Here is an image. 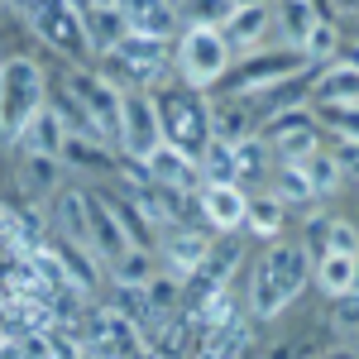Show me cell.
I'll use <instances>...</instances> for the list:
<instances>
[{
	"mask_svg": "<svg viewBox=\"0 0 359 359\" xmlns=\"http://www.w3.org/2000/svg\"><path fill=\"white\" fill-rule=\"evenodd\" d=\"M311 283V249L302 240H278L264 249L249 283V321H278Z\"/></svg>",
	"mask_w": 359,
	"mask_h": 359,
	"instance_id": "obj_1",
	"label": "cell"
},
{
	"mask_svg": "<svg viewBox=\"0 0 359 359\" xmlns=\"http://www.w3.org/2000/svg\"><path fill=\"white\" fill-rule=\"evenodd\" d=\"M43 111V67L29 57L0 62V139H20L34 115Z\"/></svg>",
	"mask_w": 359,
	"mask_h": 359,
	"instance_id": "obj_2",
	"label": "cell"
},
{
	"mask_svg": "<svg viewBox=\"0 0 359 359\" xmlns=\"http://www.w3.org/2000/svg\"><path fill=\"white\" fill-rule=\"evenodd\" d=\"M154 111H158V130H163V144L172 149H182L187 158H201V149H206V101H201V91L192 86H172L168 96L154 101Z\"/></svg>",
	"mask_w": 359,
	"mask_h": 359,
	"instance_id": "obj_3",
	"label": "cell"
},
{
	"mask_svg": "<svg viewBox=\"0 0 359 359\" xmlns=\"http://www.w3.org/2000/svg\"><path fill=\"white\" fill-rule=\"evenodd\" d=\"M77 340H82L86 359H139L144 355V340L139 331L115 311V306H101V311H82L77 321Z\"/></svg>",
	"mask_w": 359,
	"mask_h": 359,
	"instance_id": "obj_4",
	"label": "cell"
},
{
	"mask_svg": "<svg viewBox=\"0 0 359 359\" xmlns=\"http://www.w3.org/2000/svg\"><path fill=\"white\" fill-rule=\"evenodd\" d=\"M225 62H230V48L216 29H187L182 34V48H177V67H182V86H216L225 77Z\"/></svg>",
	"mask_w": 359,
	"mask_h": 359,
	"instance_id": "obj_5",
	"label": "cell"
},
{
	"mask_svg": "<svg viewBox=\"0 0 359 359\" xmlns=\"http://www.w3.org/2000/svg\"><path fill=\"white\" fill-rule=\"evenodd\" d=\"M115 139H120V149H125L135 163H144V158L163 144L154 96H144V91H120V125H115Z\"/></svg>",
	"mask_w": 359,
	"mask_h": 359,
	"instance_id": "obj_6",
	"label": "cell"
},
{
	"mask_svg": "<svg viewBox=\"0 0 359 359\" xmlns=\"http://www.w3.org/2000/svg\"><path fill=\"white\" fill-rule=\"evenodd\" d=\"M125 72V82L130 91H144V86L154 82V77H163L168 67V39H144V34H125L120 43H115L111 53H106Z\"/></svg>",
	"mask_w": 359,
	"mask_h": 359,
	"instance_id": "obj_7",
	"label": "cell"
},
{
	"mask_svg": "<svg viewBox=\"0 0 359 359\" xmlns=\"http://www.w3.org/2000/svg\"><path fill=\"white\" fill-rule=\"evenodd\" d=\"M306 67H311V62H306L302 53H254L245 67L230 77V96H235V101L259 96V91H269V86L287 82V77H302Z\"/></svg>",
	"mask_w": 359,
	"mask_h": 359,
	"instance_id": "obj_8",
	"label": "cell"
},
{
	"mask_svg": "<svg viewBox=\"0 0 359 359\" xmlns=\"http://www.w3.org/2000/svg\"><path fill=\"white\" fill-rule=\"evenodd\" d=\"M67 96L86 111V120L101 130V139H115L120 125V91L101 72H67Z\"/></svg>",
	"mask_w": 359,
	"mask_h": 359,
	"instance_id": "obj_9",
	"label": "cell"
},
{
	"mask_svg": "<svg viewBox=\"0 0 359 359\" xmlns=\"http://www.w3.org/2000/svg\"><path fill=\"white\" fill-rule=\"evenodd\" d=\"M264 139L273 144L287 163H302L306 154H316V115L306 106H287V111H273Z\"/></svg>",
	"mask_w": 359,
	"mask_h": 359,
	"instance_id": "obj_10",
	"label": "cell"
},
{
	"mask_svg": "<svg viewBox=\"0 0 359 359\" xmlns=\"http://www.w3.org/2000/svg\"><path fill=\"white\" fill-rule=\"evenodd\" d=\"M86 225H91V259L96 264H115L125 249H139L130 245V235H125V225H120V216H115V206L106 196L86 192Z\"/></svg>",
	"mask_w": 359,
	"mask_h": 359,
	"instance_id": "obj_11",
	"label": "cell"
},
{
	"mask_svg": "<svg viewBox=\"0 0 359 359\" xmlns=\"http://www.w3.org/2000/svg\"><path fill=\"white\" fill-rule=\"evenodd\" d=\"M144 168H149V182L154 187H163V192L172 196H182V192H192L196 187V158H187L182 149H172V144H158L149 158H144Z\"/></svg>",
	"mask_w": 359,
	"mask_h": 359,
	"instance_id": "obj_12",
	"label": "cell"
},
{
	"mask_svg": "<svg viewBox=\"0 0 359 359\" xmlns=\"http://www.w3.org/2000/svg\"><path fill=\"white\" fill-rule=\"evenodd\" d=\"M120 20L130 34H144V39H168L172 25H177V10L172 0H115Z\"/></svg>",
	"mask_w": 359,
	"mask_h": 359,
	"instance_id": "obj_13",
	"label": "cell"
},
{
	"mask_svg": "<svg viewBox=\"0 0 359 359\" xmlns=\"http://www.w3.org/2000/svg\"><path fill=\"white\" fill-rule=\"evenodd\" d=\"M53 225H57V240H67L72 249H82L91 259V225H86V192H53ZM96 264V259H91Z\"/></svg>",
	"mask_w": 359,
	"mask_h": 359,
	"instance_id": "obj_14",
	"label": "cell"
},
{
	"mask_svg": "<svg viewBox=\"0 0 359 359\" xmlns=\"http://www.w3.org/2000/svg\"><path fill=\"white\" fill-rule=\"evenodd\" d=\"M206 130L221 144H240V139H254V115L245 111V101L221 96V101H206Z\"/></svg>",
	"mask_w": 359,
	"mask_h": 359,
	"instance_id": "obj_15",
	"label": "cell"
},
{
	"mask_svg": "<svg viewBox=\"0 0 359 359\" xmlns=\"http://www.w3.org/2000/svg\"><path fill=\"white\" fill-rule=\"evenodd\" d=\"M245 206L249 196L235 187V182H221V187H201V211H206V221L216 225V230H235V225H245Z\"/></svg>",
	"mask_w": 359,
	"mask_h": 359,
	"instance_id": "obj_16",
	"label": "cell"
},
{
	"mask_svg": "<svg viewBox=\"0 0 359 359\" xmlns=\"http://www.w3.org/2000/svg\"><path fill=\"white\" fill-rule=\"evenodd\" d=\"M355 91H359L355 57H335L331 67L316 77V106H355Z\"/></svg>",
	"mask_w": 359,
	"mask_h": 359,
	"instance_id": "obj_17",
	"label": "cell"
},
{
	"mask_svg": "<svg viewBox=\"0 0 359 359\" xmlns=\"http://www.w3.org/2000/svg\"><path fill=\"white\" fill-rule=\"evenodd\" d=\"M264 29H269V5H235L216 34L225 39V48H254L264 39Z\"/></svg>",
	"mask_w": 359,
	"mask_h": 359,
	"instance_id": "obj_18",
	"label": "cell"
},
{
	"mask_svg": "<svg viewBox=\"0 0 359 359\" xmlns=\"http://www.w3.org/2000/svg\"><path fill=\"white\" fill-rule=\"evenodd\" d=\"M57 187H62V158H53V154L20 158V192L25 196H53Z\"/></svg>",
	"mask_w": 359,
	"mask_h": 359,
	"instance_id": "obj_19",
	"label": "cell"
},
{
	"mask_svg": "<svg viewBox=\"0 0 359 359\" xmlns=\"http://www.w3.org/2000/svg\"><path fill=\"white\" fill-rule=\"evenodd\" d=\"M125 34H130V29H125V20H120V10H115V5H106V10H82L86 53H111Z\"/></svg>",
	"mask_w": 359,
	"mask_h": 359,
	"instance_id": "obj_20",
	"label": "cell"
},
{
	"mask_svg": "<svg viewBox=\"0 0 359 359\" xmlns=\"http://www.w3.org/2000/svg\"><path fill=\"white\" fill-rule=\"evenodd\" d=\"M359 283V259L355 254H321V264H316V287L326 292V297H350Z\"/></svg>",
	"mask_w": 359,
	"mask_h": 359,
	"instance_id": "obj_21",
	"label": "cell"
},
{
	"mask_svg": "<svg viewBox=\"0 0 359 359\" xmlns=\"http://www.w3.org/2000/svg\"><path fill=\"white\" fill-rule=\"evenodd\" d=\"M62 139H67L62 120L53 115V106H43V111L34 115V120H29L25 130H20V149H25V154H53V158H57Z\"/></svg>",
	"mask_w": 359,
	"mask_h": 359,
	"instance_id": "obj_22",
	"label": "cell"
},
{
	"mask_svg": "<svg viewBox=\"0 0 359 359\" xmlns=\"http://www.w3.org/2000/svg\"><path fill=\"white\" fill-rule=\"evenodd\" d=\"M335 331H326V326H311V331L302 335H283V340H273L269 350H264V359H321L326 350H331Z\"/></svg>",
	"mask_w": 359,
	"mask_h": 359,
	"instance_id": "obj_23",
	"label": "cell"
},
{
	"mask_svg": "<svg viewBox=\"0 0 359 359\" xmlns=\"http://www.w3.org/2000/svg\"><path fill=\"white\" fill-rule=\"evenodd\" d=\"M163 249H168V259H172V269H177V278H187V273H196V264L206 259L211 240H206V235H196V230H177Z\"/></svg>",
	"mask_w": 359,
	"mask_h": 359,
	"instance_id": "obj_24",
	"label": "cell"
},
{
	"mask_svg": "<svg viewBox=\"0 0 359 359\" xmlns=\"http://www.w3.org/2000/svg\"><path fill=\"white\" fill-rule=\"evenodd\" d=\"M340 48V29H335L331 15H321L316 25L306 29V39L297 43V53L306 57V62H331V53Z\"/></svg>",
	"mask_w": 359,
	"mask_h": 359,
	"instance_id": "obj_25",
	"label": "cell"
},
{
	"mask_svg": "<svg viewBox=\"0 0 359 359\" xmlns=\"http://www.w3.org/2000/svg\"><path fill=\"white\" fill-rule=\"evenodd\" d=\"M196 172H201L211 187H221V182H240V177H235V154H230V144H221V139H206Z\"/></svg>",
	"mask_w": 359,
	"mask_h": 359,
	"instance_id": "obj_26",
	"label": "cell"
},
{
	"mask_svg": "<svg viewBox=\"0 0 359 359\" xmlns=\"http://www.w3.org/2000/svg\"><path fill=\"white\" fill-rule=\"evenodd\" d=\"M269 15H278V25H283V34H287V43H302L306 29L321 20V15L311 10V0H278Z\"/></svg>",
	"mask_w": 359,
	"mask_h": 359,
	"instance_id": "obj_27",
	"label": "cell"
},
{
	"mask_svg": "<svg viewBox=\"0 0 359 359\" xmlns=\"http://www.w3.org/2000/svg\"><path fill=\"white\" fill-rule=\"evenodd\" d=\"M302 177H306V187H311V196H326V192H335V187H340V177H345V172H340V168L331 163V154H326V149H316V154H306L302 163Z\"/></svg>",
	"mask_w": 359,
	"mask_h": 359,
	"instance_id": "obj_28",
	"label": "cell"
},
{
	"mask_svg": "<svg viewBox=\"0 0 359 359\" xmlns=\"http://www.w3.org/2000/svg\"><path fill=\"white\" fill-rule=\"evenodd\" d=\"M57 158H62V168H115L106 144H91V139H62Z\"/></svg>",
	"mask_w": 359,
	"mask_h": 359,
	"instance_id": "obj_29",
	"label": "cell"
},
{
	"mask_svg": "<svg viewBox=\"0 0 359 359\" xmlns=\"http://www.w3.org/2000/svg\"><path fill=\"white\" fill-rule=\"evenodd\" d=\"M115 278V287H139V283H149L154 278V259L144 254V249H125L115 264H106Z\"/></svg>",
	"mask_w": 359,
	"mask_h": 359,
	"instance_id": "obj_30",
	"label": "cell"
},
{
	"mask_svg": "<svg viewBox=\"0 0 359 359\" xmlns=\"http://www.w3.org/2000/svg\"><path fill=\"white\" fill-rule=\"evenodd\" d=\"M273 201L283 206V211H287V201H292V206H306V201H311V187H306V177H302V168H297V163H287L283 172H278Z\"/></svg>",
	"mask_w": 359,
	"mask_h": 359,
	"instance_id": "obj_31",
	"label": "cell"
},
{
	"mask_svg": "<svg viewBox=\"0 0 359 359\" xmlns=\"http://www.w3.org/2000/svg\"><path fill=\"white\" fill-rule=\"evenodd\" d=\"M283 216H287V211L278 206L273 196H259V201H249V206H245V225H249V230H259V235H278V230H283Z\"/></svg>",
	"mask_w": 359,
	"mask_h": 359,
	"instance_id": "obj_32",
	"label": "cell"
},
{
	"mask_svg": "<svg viewBox=\"0 0 359 359\" xmlns=\"http://www.w3.org/2000/svg\"><path fill=\"white\" fill-rule=\"evenodd\" d=\"M235 10V0H187V20L192 29H221Z\"/></svg>",
	"mask_w": 359,
	"mask_h": 359,
	"instance_id": "obj_33",
	"label": "cell"
},
{
	"mask_svg": "<svg viewBox=\"0 0 359 359\" xmlns=\"http://www.w3.org/2000/svg\"><path fill=\"white\" fill-rule=\"evenodd\" d=\"M355 254L359 249V235H355V225L350 221H326V230H321V254Z\"/></svg>",
	"mask_w": 359,
	"mask_h": 359,
	"instance_id": "obj_34",
	"label": "cell"
},
{
	"mask_svg": "<svg viewBox=\"0 0 359 359\" xmlns=\"http://www.w3.org/2000/svg\"><path fill=\"white\" fill-rule=\"evenodd\" d=\"M326 125H335V135L340 139H355L359 135V120H355V106H316Z\"/></svg>",
	"mask_w": 359,
	"mask_h": 359,
	"instance_id": "obj_35",
	"label": "cell"
},
{
	"mask_svg": "<svg viewBox=\"0 0 359 359\" xmlns=\"http://www.w3.org/2000/svg\"><path fill=\"white\" fill-rule=\"evenodd\" d=\"M0 359H29L25 340L20 335H0Z\"/></svg>",
	"mask_w": 359,
	"mask_h": 359,
	"instance_id": "obj_36",
	"label": "cell"
},
{
	"mask_svg": "<svg viewBox=\"0 0 359 359\" xmlns=\"http://www.w3.org/2000/svg\"><path fill=\"white\" fill-rule=\"evenodd\" d=\"M321 359H355V350H350V345H340V350H335V345H331V350H326Z\"/></svg>",
	"mask_w": 359,
	"mask_h": 359,
	"instance_id": "obj_37",
	"label": "cell"
},
{
	"mask_svg": "<svg viewBox=\"0 0 359 359\" xmlns=\"http://www.w3.org/2000/svg\"><path fill=\"white\" fill-rule=\"evenodd\" d=\"M106 5H115V0H86V10H106Z\"/></svg>",
	"mask_w": 359,
	"mask_h": 359,
	"instance_id": "obj_38",
	"label": "cell"
},
{
	"mask_svg": "<svg viewBox=\"0 0 359 359\" xmlns=\"http://www.w3.org/2000/svg\"><path fill=\"white\" fill-rule=\"evenodd\" d=\"M235 5H264V0H235Z\"/></svg>",
	"mask_w": 359,
	"mask_h": 359,
	"instance_id": "obj_39",
	"label": "cell"
},
{
	"mask_svg": "<svg viewBox=\"0 0 359 359\" xmlns=\"http://www.w3.org/2000/svg\"><path fill=\"white\" fill-rule=\"evenodd\" d=\"M0 240H5V211H0Z\"/></svg>",
	"mask_w": 359,
	"mask_h": 359,
	"instance_id": "obj_40",
	"label": "cell"
}]
</instances>
